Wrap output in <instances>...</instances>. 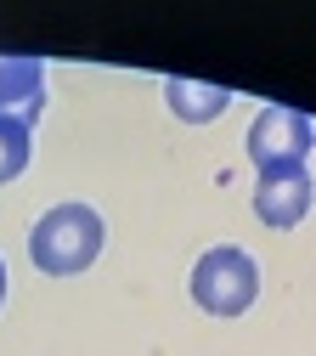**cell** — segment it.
Returning a JSON list of instances; mask_svg holds the SVG:
<instances>
[{
  "mask_svg": "<svg viewBox=\"0 0 316 356\" xmlns=\"http://www.w3.org/2000/svg\"><path fill=\"white\" fill-rule=\"evenodd\" d=\"M0 305H6V260H0Z\"/></svg>",
  "mask_w": 316,
  "mask_h": 356,
  "instance_id": "cell-8",
  "label": "cell"
},
{
  "mask_svg": "<svg viewBox=\"0 0 316 356\" xmlns=\"http://www.w3.org/2000/svg\"><path fill=\"white\" fill-rule=\"evenodd\" d=\"M254 215L265 227H299L310 215V164H283V170H260L254 187Z\"/></svg>",
  "mask_w": 316,
  "mask_h": 356,
  "instance_id": "cell-4",
  "label": "cell"
},
{
  "mask_svg": "<svg viewBox=\"0 0 316 356\" xmlns=\"http://www.w3.org/2000/svg\"><path fill=\"white\" fill-rule=\"evenodd\" d=\"M28 153H34V124L0 119V187L17 181V175L28 170Z\"/></svg>",
  "mask_w": 316,
  "mask_h": 356,
  "instance_id": "cell-7",
  "label": "cell"
},
{
  "mask_svg": "<svg viewBox=\"0 0 316 356\" xmlns=\"http://www.w3.org/2000/svg\"><path fill=\"white\" fill-rule=\"evenodd\" d=\"M249 159L254 170H283L310 159V119L299 108H265L249 124Z\"/></svg>",
  "mask_w": 316,
  "mask_h": 356,
  "instance_id": "cell-3",
  "label": "cell"
},
{
  "mask_svg": "<svg viewBox=\"0 0 316 356\" xmlns=\"http://www.w3.org/2000/svg\"><path fill=\"white\" fill-rule=\"evenodd\" d=\"M45 113V68L34 57H0V119L34 124Z\"/></svg>",
  "mask_w": 316,
  "mask_h": 356,
  "instance_id": "cell-5",
  "label": "cell"
},
{
  "mask_svg": "<svg viewBox=\"0 0 316 356\" xmlns=\"http://www.w3.org/2000/svg\"><path fill=\"white\" fill-rule=\"evenodd\" d=\"M260 294V266L249 249L238 243H215L198 254L192 266V300L209 311V317H243Z\"/></svg>",
  "mask_w": 316,
  "mask_h": 356,
  "instance_id": "cell-2",
  "label": "cell"
},
{
  "mask_svg": "<svg viewBox=\"0 0 316 356\" xmlns=\"http://www.w3.org/2000/svg\"><path fill=\"white\" fill-rule=\"evenodd\" d=\"M102 238H108V227L90 204H51L28 232V260L45 277H74L85 266H97Z\"/></svg>",
  "mask_w": 316,
  "mask_h": 356,
  "instance_id": "cell-1",
  "label": "cell"
},
{
  "mask_svg": "<svg viewBox=\"0 0 316 356\" xmlns=\"http://www.w3.org/2000/svg\"><path fill=\"white\" fill-rule=\"evenodd\" d=\"M164 97H169L175 119H187V124H203V119L226 113V102H232V91H220V85H198V79H169Z\"/></svg>",
  "mask_w": 316,
  "mask_h": 356,
  "instance_id": "cell-6",
  "label": "cell"
}]
</instances>
